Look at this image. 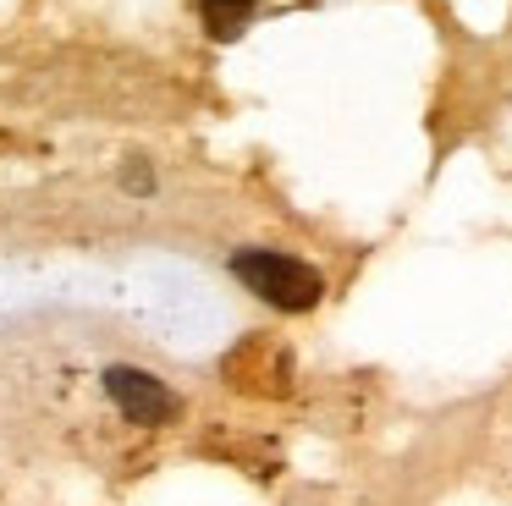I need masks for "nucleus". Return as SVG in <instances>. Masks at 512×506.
<instances>
[{
    "instance_id": "f257e3e1",
    "label": "nucleus",
    "mask_w": 512,
    "mask_h": 506,
    "mask_svg": "<svg viewBox=\"0 0 512 506\" xmlns=\"http://www.w3.org/2000/svg\"><path fill=\"white\" fill-rule=\"evenodd\" d=\"M232 275L248 286L254 297L287 308V314H309L314 303L325 297V281L314 264L292 259V253H270V248H243L232 253Z\"/></svg>"
},
{
    "instance_id": "7ed1b4c3",
    "label": "nucleus",
    "mask_w": 512,
    "mask_h": 506,
    "mask_svg": "<svg viewBox=\"0 0 512 506\" xmlns=\"http://www.w3.org/2000/svg\"><path fill=\"white\" fill-rule=\"evenodd\" d=\"M204 11H210V28L221 33V39H232L248 17V0H204Z\"/></svg>"
},
{
    "instance_id": "f03ea898",
    "label": "nucleus",
    "mask_w": 512,
    "mask_h": 506,
    "mask_svg": "<svg viewBox=\"0 0 512 506\" xmlns=\"http://www.w3.org/2000/svg\"><path fill=\"white\" fill-rule=\"evenodd\" d=\"M226 374H232V385H243L254 396H287L292 391V358L276 336H248L226 358Z\"/></svg>"
}]
</instances>
